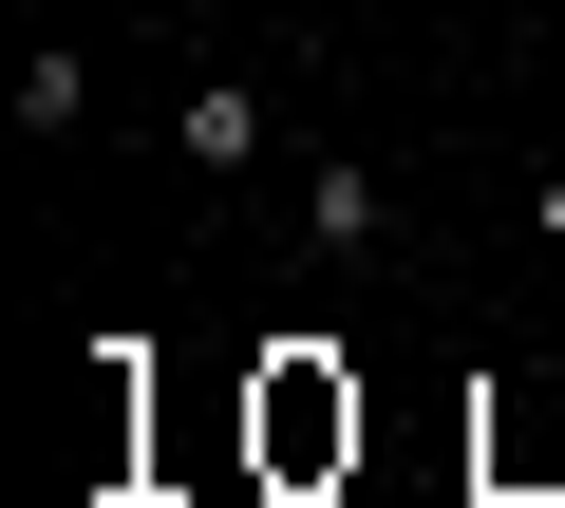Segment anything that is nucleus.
I'll return each instance as SVG.
<instances>
[{"mask_svg": "<svg viewBox=\"0 0 565 508\" xmlns=\"http://www.w3.org/2000/svg\"><path fill=\"white\" fill-rule=\"evenodd\" d=\"M452 20H471V0H452Z\"/></svg>", "mask_w": 565, "mask_h": 508, "instance_id": "obj_5", "label": "nucleus"}, {"mask_svg": "<svg viewBox=\"0 0 565 508\" xmlns=\"http://www.w3.org/2000/svg\"><path fill=\"white\" fill-rule=\"evenodd\" d=\"M527 226H546V245H565V170H546V188H527Z\"/></svg>", "mask_w": 565, "mask_h": 508, "instance_id": "obj_4", "label": "nucleus"}, {"mask_svg": "<svg viewBox=\"0 0 565 508\" xmlns=\"http://www.w3.org/2000/svg\"><path fill=\"white\" fill-rule=\"evenodd\" d=\"M189 170H264V95L245 76H189Z\"/></svg>", "mask_w": 565, "mask_h": 508, "instance_id": "obj_2", "label": "nucleus"}, {"mask_svg": "<svg viewBox=\"0 0 565 508\" xmlns=\"http://www.w3.org/2000/svg\"><path fill=\"white\" fill-rule=\"evenodd\" d=\"M302 226H321V245H340V264H359V245H377V226H396V188H377V170H359V151H340V170H321V188H302Z\"/></svg>", "mask_w": 565, "mask_h": 508, "instance_id": "obj_3", "label": "nucleus"}, {"mask_svg": "<svg viewBox=\"0 0 565 508\" xmlns=\"http://www.w3.org/2000/svg\"><path fill=\"white\" fill-rule=\"evenodd\" d=\"M340 452H359V377H340L321 339H282V358H264V471H282V489H321Z\"/></svg>", "mask_w": 565, "mask_h": 508, "instance_id": "obj_1", "label": "nucleus"}]
</instances>
